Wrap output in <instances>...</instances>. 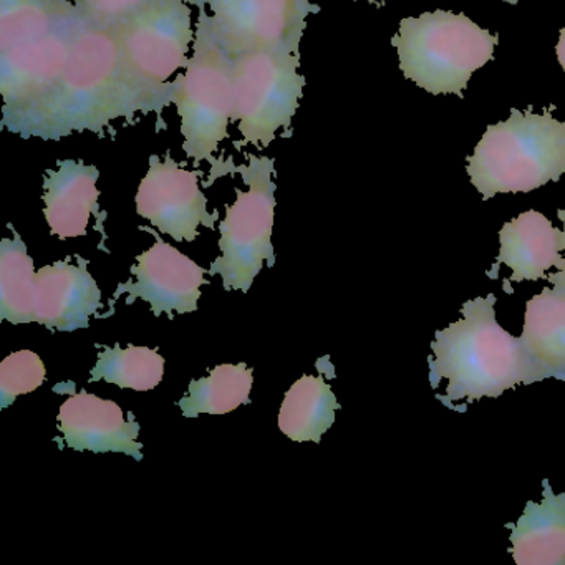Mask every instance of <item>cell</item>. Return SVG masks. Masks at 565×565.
I'll return each instance as SVG.
<instances>
[{
    "label": "cell",
    "instance_id": "cell-22",
    "mask_svg": "<svg viewBox=\"0 0 565 565\" xmlns=\"http://www.w3.org/2000/svg\"><path fill=\"white\" fill-rule=\"evenodd\" d=\"M34 260L14 231V239L0 244V317L11 323H32Z\"/></svg>",
    "mask_w": 565,
    "mask_h": 565
},
{
    "label": "cell",
    "instance_id": "cell-16",
    "mask_svg": "<svg viewBox=\"0 0 565 565\" xmlns=\"http://www.w3.org/2000/svg\"><path fill=\"white\" fill-rule=\"evenodd\" d=\"M100 171L82 161L65 160L49 171L44 183V214L52 234L67 237L85 236L92 213L98 207Z\"/></svg>",
    "mask_w": 565,
    "mask_h": 565
},
{
    "label": "cell",
    "instance_id": "cell-28",
    "mask_svg": "<svg viewBox=\"0 0 565 565\" xmlns=\"http://www.w3.org/2000/svg\"><path fill=\"white\" fill-rule=\"evenodd\" d=\"M366 2H372V4H375L376 0H366Z\"/></svg>",
    "mask_w": 565,
    "mask_h": 565
},
{
    "label": "cell",
    "instance_id": "cell-6",
    "mask_svg": "<svg viewBox=\"0 0 565 565\" xmlns=\"http://www.w3.org/2000/svg\"><path fill=\"white\" fill-rule=\"evenodd\" d=\"M200 9L193 54L186 72L174 78L171 104L180 115L186 157L194 164H214V154L230 135L234 120L233 58L221 45L210 12L204 11V6Z\"/></svg>",
    "mask_w": 565,
    "mask_h": 565
},
{
    "label": "cell",
    "instance_id": "cell-18",
    "mask_svg": "<svg viewBox=\"0 0 565 565\" xmlns=\"http://www.w3.org/2000/svg\"><path fill=\"white\" fill-rule=\"evenodd\" d=\"M340 408L330 385L322 376L303 375L286 393L279 413V428L292 441L320 443L335 422Z\"/></svg>",
    "mask_w": 565,
    "mask_h": 565
},
{
    "label": "cell",
    "instance_id": "cell-19",
    "mask_svg": "<svg viewBox=\"0 0 565 565\" xmlns=\"http://www.w3.org/2000/svg\"><path fill=\"white\" fill-rule=\"evenodd\" d=\"M521 339L539 362L565 382V287H545L527 300Z\"/></svg>",
    "mask_w": 565,
    "mask_h": 565
},
{
    "label": "cell",
    "instance_id": "cell-24",
    "mask_svg": "<svg viewBox=\"0 0 565 565\" xmlns=\"http://www.w3.org/2000/svg\"><path fill=\"white\" fill-rule=\"evenodd\" d=\"M153 2L157 0H75L92 24L105 29L118 28Z\"/></svg>",
    "mask_w": 565,
    "mask_h": 565
},
{
    "label": "cell",
    "instance_id": "cell-15",
    "mask_svg": "<svg viewBox=\"0 0 565 565\" xmlns=\"http://www.w3.org/2000/svg\"><path fill=\"white\" fill-rule=\"evenodd\" d=\"M561 233L539 211L519 214L499 231L501 247L495 263L488 270L489 279H498L501 264L512 270L511 277L504 280L505 292L511 282L547 279L545 273L562 260Z\"/></svg>",
    "mask_w": 565,
    "mask_h": 565
},
{
    "label": "cell",
    "instance_id": "cell-17",
    "mask_svg": "<svg viewBox=\"0 0 565 565\" xmlns=\"http://www.w3.org/2000/svg\"><path fill=\"white\" fill-rule=\"evenodd\" d=\"M511 531V548L518 565H565V492L554 494L548 479L542 481V501H527Z\"/></svg>",
    "mask_w": 565,
    "mask_h": 565
},
{
    "label": "cell",
    "instance_id": "cell-2",
    "mask_svg": "<svg viewBox=\"0 0 565 565\" xmlns=\"http://www.w3.org/2000/svg\"><path fill=\"white\" fill-rule=\"evenodd\" d=\"M495 296L468 300L461 307L462 319L435 333L429 343V383L438 388L448 380L445 396L436 398L455 409L459 399L498 398L519 383L562 380L554 370L539 362L521 337L505 332L495 320Z\"/></svg>",
    "mask_w": 565,
    "mask_h": 565
},
{
    "label": "cell",
    "instance_id": "cell-14",
    "mask_svg": "<svg viewBox=\"0 0 565 565\" xmlns=\"http://www.w3.org/2000/svg\"><path fill=\"white\" fill-rule=\"evenodd\" d=\"M58 428L68 448L78 451L125 452L141 461L140 425L134 415L125 419L124 409L92 393L71 396L58 413Z\"/></svg>",
    "mask_w": 565,
    "mask_h": 565
},
{
    "label": "cell",
    "instance_id": "cell-13",
    "mask_svg": "<svg viewBox=\"0 0 565 565\" xmlns=\"http://www.w3.org/2000/svg\"><path fill=\"white\" fill-rule=\"evenodd\" d=\"M102 294L87 263L81 266L67 260L42 267L32 287V322L51 330L74 332L87 329L88 319L100 309Z\"/></svg>",
    "mask_w": 565,
    "mask_h": 565
},
{
    "label": "cell",
    "instance_id": "cell-25",
    "mask_svg": "<svg viewBox=\"0 0 565 565\" xmlns=\"http://www.w3.org/2000/svg\"><path fill=\"white\" fill-rule=\"evenodd\" d=\"M557 217L564 223V231L561 233V250L565 253V207L557 211ZM555 267H557V273L547 276V280L552 286L565 287V257H562L561 263Z\"/></svg>",
    "mask_w": 565,
    "mask_h": 565
},
{
    "label": "cell",
    "instance_id": "cell-11",
    "mask_svg": "<svg viewBox=\"0 0 565 565\" xmlns=\"http://www.w3.org/2000/svg\"><path fill=\"white\" fill-rule=\"evenodd\" d=\"M137 213L178 243H193L200 226L214 227L216 214L207 213V200L194 171L181 167L171 154H153L138 186Z\"/></svg>",
    "mask_w": 565,
    "mask_h": 565
},
{
    "label": "cell",
    "instance_id": "cell-1",
    "mask_svg": "<svg viewBox=\"0 0 565 565\" xmlns=\"http://www.w3.org/2000/svg\"><path fill=\"white\" fill-rule=\"evenodd\" d=\"M154 110H161L160 105L128 75L114 29L85 18L61 81L18 135L62 140L84 131L102 134L117 120Z\"/></svg>",
    "mask_w": 565,
    "mask_h": 565
},
{
    "label": "cell",
    "instance_id": "cell-12",
    "mask_svg": "<svg viewBox=\"0 0 565 565\" xmlns=\"http://www.w3.org/2000/svg\"><path fill=\"white\" fill-rule=\"evenodd\" d=\"M137 260V266L131 267L135 282L128 280L121 284L115 299L120 294H128L127 303L137 299L147 300L154 316L168 313L170 319L174 313L183 316L196 312L201 286L206 284L204 274L210 270L198 266L158 236L154 246L140 254Z\"/></svg>",
    "mask_w": 565,
    "mask_h": 565
},
{
    "label": "cell",
    "instance_id": "cell-8",
    "mask_svg": "<svg viewBox=\"0 0 565 565\" xmlns=\"http://www.w3.org/2000/svg\"><path fill=\"white\" fill-rule=\"evenodd\" d=\"M233 58L234 120L244 143L267 148L296 117L306 78L300 52H247Z\"/></svg>",
    "mask_w": 565,
    "mask_h": 565
},
{
    "label": "cell",
    "instance_id": "cell-10",
    "mask_svg": "<svg viewBox=\"0 0 565 565\" xmlns=\"http://www.w3.org/2000/svg\"><path fill=\"white\" fill-rule=\"evenodd\" d=\"M207 6L211 24L224 51L299 52L309 15L320 11L310 0H188Z\"/></svg>",
    "mask_w": 565,
    "mask_h": 565
},
{
    "label": "cell",
    "instance_id": "cell-4",
    "mask_svg": "<svg viewBox=\"0 0 565 565\" xmlns=\"http://www.w3.org/2000/svg\"><path fill=\"white\" fill-rule=\"evenodd\" d=\"M466 170L484 201L557 183L565 174V121L552 117V107L541 115L514 108L508 120L489 125Z\"/></svg>",
    "mask_w": 565,
    "mask_h": 565
},
{
    "label": "cell",
    "instance_id": "cell-9",
    "mask_svg": "<svg viewBox=\"0 0 565 565\" xmlns=\"http://www.w3.org/2000/svg\"><path fill=\"white\" fill-rule=\"evenodd\" d=\"M188 0H157L115 28L131 81L167 108L173 98L170 78L186 68L196 31Z\"/></svg>",
    "mask_w": 565,
    "mask_h": 565
},
{
    "label": "cell",
    "instance_id": "cell-23",
    "mask_svg": "<svg viewBox=\"0 0 565 565\" xmlns=\"http://www.w3.org/2000/svg\"><path fill=\"white\" fill-rule=\"evenodd\" d=\"M45 375L47 370L38 353L31 350L11 353L0 363L2 408H8L19 395H28L38 390L45 382Z\"/></svg>",
    "mask_w": 565,
    "mask_h": 565
},
{
    "label": "cell",
    "instance_id": "cell-26",
    "mask_svg": "<svg viewBox=\"0 0 565 565\" xmlns=\"http://www.w3.org/2000/svg\"><path fill=\"white\" fill-rule=\"evenodd\" d=\"M555 54H557L558 64H561V67L564 68L565 74V28L561 29L557 47H555Z\"/></svg>",
    "mask_w": 565,
    "mask_h": 565
},
{
    "label": "cell",
    "instance_id": "cell-21",
    "mask_svg": "<svg viewBox=\"0 0 565 565\" xmlns=\"http://www.w3.org/2000/svg\"><path fill=\"white\" fill-rule=\"evenodd\" d=\"M97 347L102 352L90 372V382L105 380L120 388L150 392L163 380L164 359L157 350L137 345H128L127 349H120V345L114 349Z\"/></svg>",
    "mask_w": 565,
    "mask_h": 565
},
{
    "label": "cell",
    "instance_id": "cell-27",
    "mask_svg": "<svg viewBox=\"0 0 565 565\" xmlns=\"http://www.w3.org/2000/svg\"><path fill=\"white\" fill-rule=\"evenodd\" d=\"M505 2H509V4H512V6L518 4V0H505Z\"/></svg>",
    "mask_w": 565,
    "mask_h": 565
},
{
    "label": "cell",
    "instance_id": "cell-7",
    "mask_svg": "<svg viewBox=\"0 0 565 565\" xmlns=\"http://www.w3.org/2000/svg\"><path fill=\"white\" fill-rule=\"evenodd\" d=\"M247 190H237V198L226 211L221 223V256L211 266V276L221 274L226 290L247 292L264 260L274 264L270 243L276 210V183L274 160L269 157L249 154L247 163L236 168Z\"/></svg>",
    "mask_w": 565,
    "mask_h": 565
},
{
    "label": "cell",
    "instance_id": "cell-5",
    "mask_svg": "<svg viewBox=\"0 0 565 565\" xmlns=\"http://www.w3.org/2000/svg\"><path fill=\"white\" fill-rule=\"evenodd\" d=\"M498 44V35L448 11L403 19L392 39L405 78L428 94L459 98L472 74L492 61Z\"/></svg>",
    "mask_w": 565,
    "mask_h": 565
},
{
    "label": "cell",
    "instance_id": "cell-20",
    "mask_svg": "<svg viewBox=\"0 0 565 565\" xmlns=\"http://www.w3.org/2000/svg\"><path fill=\"white\" fill-rule=\"evenodd\" d=\"M253 382V370L246 363H224L211 370L206 379L193 380L188 396L180 399L178 405L186 418H196L200 413L226 415L250 402Z\"/></svg>",
    "mask_w": 565,
    "mask_h": 565
},
{
    "label": "cell",
    "instance_id": "cell-3",
    "mask_svg": "<svg viewBox=\"0 0 565 565\" xmlns=\"http://www.w3.org/2000/svg\"><path fill=\"white\" fill-rule=\"evenodd\" d=\"M75 0H0L2 127L18 135L64 74L78 29Z\"/></svg>",
    "mask_w": 565,
    "mask_h": 565
}]
</instances>
